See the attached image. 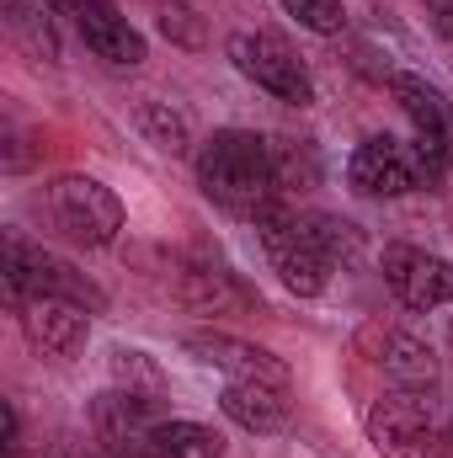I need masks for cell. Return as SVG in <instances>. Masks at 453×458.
Returning <instances> with one entry per match:
<instances>
[{
    "instance_id": "obj_19",
    "label": "cell",
    "mask_w": 453,
    "mask_h": 458,
    "mask_svg": "<svg viewBox=\"0 0 453 458\" xmlns=\"http://www.w3.org/2000/svg\"><path fill=\"white\" fill-rule=\"evenodd\" d=\"M133 123H139V133H144L155 149H166V155H187V149H192V123L176 113L171 102H160V97H139V102H133Z\"/></svg>"
},
{
    "instance_id": "obj_7",
    "label": "cell",
    "mask_w": 453,
    "mask_h": 458,
    "mask_svg": "<svg viewBox=\"0 0 453 458\" xmlns=\"http://www.w3.org/2000/svg\"><path fill=\"white\" fill-rule=\"evenodd\" d=\"M368 427V443L379 458H432L438 454V432H443V416L432 411L427 394L416 389H395V394H379L363 416Z\"/></svg>"
},
{
    "instance_id": "obj_25",
    "label": "cell",
    "mask_w": 453,
    "mask_h": 458,
    "mask_svg": "<svg viewBox=\"0 0 453 458\" xmlns=\"http://www.w3.org/2000/svg\"><path fill=\"white\" fill-rule=\"evenodd\" d=\"M427 21H432L438 38H449L453 43V0H427Z\"/></svg>"
},
{
    "instance_id": "obj_1",
    "label": "cell",
    "mask_w": 453,
    "mask_h": 458,
    "mask_svg": "<svg viewBox=\"0 0 453 458\" xmlns=\"http://www.w3.org/2000/svg\"><path fill=\"white\" fill-rule=\"evenodd\" d=\"M198 187L214 208H225L235 219L256 225L261 214H272L278 203H288L283 182H278V160H272V139L251 133V128H219L198 144L192 155Z\"/></svg>"
},
{
    "instance_id": "obj_27",
    "label": "cell",
    "mask_w": 453,
    "mask_h": 458,
    "mask_svg": "<svg viewBox=\"0 0 453 458\" xmlns=\"http://www.w3.org/2000/svg\"><path fill=\"white\" fill-rule=\"evenodd\" d=\"M54 458H117V454H107L102 443H59Z\"/></svg>"
},
{
    "instance_id": "obj_26",
    "label": "cell",
    "mask_w": 453,
    "mask_h": 458,
    "mask_svg": "<svg viewBox=\"0 0 453 458\" xmlns=\"http://www.w3.org/2000/svg\"><path fill=\"white\" fill-rule=\"evenodd\" d=\"M5 458H21V411H16V400H5Z\"/></svg>"
},
{
    "instance_id": "obj_6",
    "label": "cell",
    "mask_w": 453,
    "mask_h": 458,
    "mask_svg": "<svg viewBox=\"0 0 453 458\" xmlns=\"http://www.w3.org/2000/svg\"><path fill=\"white\" fill-rule=\"evenodd\" d=\"M384 91L395 97V107L411 117V144L422 149V165H427V187H443V176L453 171V102L422 75L411 70H395L384 75Z\"/></svg>"
},
{
    "instance_id": "obj_14",
    "label": "cell",
    "mask_w": 453,
    "mask_h": 458,
    "mask_svg": "<svg viewBox=\"0 0 453 458\" xmlns=\"http://www.w3.org/2000/svg\"><path fill=\"white\" fill-rule=\"evenodd\" d=\"M187 352L203 357L209 368H219L229 378H245V384H272V389H288V362L261 342H245V336H229V331H192Z\"/></svg>"
},
{
    "instance_id": "obj_8",
    "label": "cell",
    "mask_w": 453,
    "mask_h": 458,
    "mask_svg": "<svg viewBox=\"0 0 453 458\" xmlns=\"http://www.w3.org/2000/svg\"><path fill=\"white\" fill-rule=\"evenodd\" d=\"M357 357L368 362V368H379L395 389H416V394H432L438 389V378H443V362H438V352L422 342V336H411L406 326H389V320H363L357 326Z\"/></svg>"
},
{
    "instance_id": "obj_22",
    "label": "cell",
    "mask_w": 453,
    "mask_h": 458,
    "mask_svg": "<svg viewBox=\"0 0 453 458\" xmlns=\"http://www.w3.org/2000/svg\"><path fill=\"white\" fill-rule=\"evenodd\" d=\"M310 225L321 234V245L331 250V261H357L363 256V229L352 225V219H341V214H310Z\"/></svg>"
},
{
    "instance_id": "obj_13",
    "label": "cell",
    "mask_w": 453,
    "mask_h": 458,
    "mask_svg": "<svg viewBox=\"0 0 453 458\" xmlns=\"http://www.w3.org/2000/svg\"><path fill=\"white\" fill-rule=\"evenodd\" d=\"M64 11H70V21H75L81 43H86L102 64H113V70H139V64L150 59L144 32L117 11L113 0H70Z\"/></svg>"
},
{
    "instance_id": "obj_24",
    "label": "cell",
    "mask_w": 453,
    "mask_h": 458,
    "mask_svg": "<svg viewBox=\"0 0 453 458\" xmlns=\"http://www.w3.org/2000/svg\"><path fill=\"white\" fill-rule=\"evenodd\" d=\"M160 27H166V38H176V43H187V48L203 43V27L192 21L187 5H166V11H160Z\"/></svg>"
},
{
    "instance_id": "obj_4",
    "label": "cell",
    "mask_w": 453,
    "mask_h": 458,
    "mask_svg": "<svg viewBox=\"0 0 453 458\" xmlns=\"http://www.w3.org/2000/svg\"><path fill=\"white\" fill-rule=\"evenodd\" d=\"M251 229H256V240H261V250H267V261H272V272L283 277L288 293H299V299H321V293L331 288L337 261H331V250L321 245V234H315V225H310V214L278 203L272 214H261Z\"/></svg>"
},
{
    "instance_id": "obj_5",
    "label": "cell",
    "mask_w": 453,
    "mask_h": 458,
    "mask_svg": "<svg viewBox=\"0 0 453 458\" xmlns=\"http://www.w3.org/2000/svg\"><path fill=\"white\" fill-rule=\"evenodd\" d=\"M229 64L256 86L267 91L272 102H288V107H310L315 102V75L310 64L299 59V48L278 32H235L229 38Z\"/></svg>"
},
{
    "instance_id": "obj_21",
    "label": "cell",
    "mask_w": 453,
    "mask_h": 458,
    "mask_svg": "<svg viewBox=\"0 0 453 458\" xmlns=\"http://www.w3.org/2000/svg\"><path fill=\"white\" fill-rule=\"evenodd\" d=\"M107 368H113V384H123V389L166 394V373H160V362H155L150 352H139V346H117L113 357H107Z\"/></svg>"
},
{
    "instance_id": "obj_3",
    "label": "cell",
    "mask_w": 453,
    "mask_h": 458,
    "mask_svg": "<svg viewBox=\"0 0 453 458\" xmlns=\"http://www.w3.org/2000/svg\"><path fill=\"white\" fill-rule=\"evenodd\" d=\"M0 256H5V261H0V277H5V304H11V310L27 304V299H70V304H81V310H91V315L107 310V293H102L75 261L43 250V245L27 240L21 229H5V234H0Z\"/></svg>"
},
{
    "instance_id": "obj_10",
    "label": "cell",
    "mask_w": 453,
    "mask_h": 458,
    "mask_svg": "<svg viewBox=\"0 0 453 458\" xmlns=\"http://www.w3.org/2000/svg\"><path fill=\"white\" fill-rule=\"evenodd\" d=\"M346 182L357 198H406V192L427 187V165H422L416 144H406L395 133H368L346 160Z\"/></svg>"
},
{
    "instance_id": "obj_20",
    "label": "cell",
    "mask_w": 453,
    "mask_h": 458,
    "mask_svg": "<svg viewBox=\"0 0 453 458\" xmlns=\"http://www.w3.org/2000/svg\"><path fill=\"white\" fill-rule=\"evenodd\" d=\"M272 160H278V182L283 192H304L321 182V160H315V144L310 139H272Z\"/></svg>"
},
{
    "instance_id": "obj_29",
    "label": "cell",
    "mask_w": 453,
    "mask_h": 458,
    "mask_svg": "<svg viewBox=\"0 0 453 458\" xmlns=\"http://www.w3.org/2000/svg\"><path fill=\"white\" fill-rule=\"evenodd\" d=\"M48 5H59V11H64V5H70V0H48Z\"/></svg>"
},
{
    "instance_id": "obj_15",
    "label": "cell",
    "mask_w": 453,
    "mask_h": 458,
    "mask_svg": "<svg viewBox=\"0 0 453 458\" xmlns=\"http://www.w3.org/2000/svg\"><path fill=\"white\" fill-rule=\"evenodd\" d=\"M21 320V336L43 357H75L91 336V310L70 304V299H27L11 310Z\"/></svg>"
},
{
    "instance_id": "obj_16",
    "label": "cell",
    "mask_w": 453,
    "mask_h": 458,
    "mask_svg": "<svg viewBox=\"0 0 453 458\" xmlns=\"http://www.w3.org/2000/svg\"><path fill=\"white\" fill-rule=\"evenodd\" d=\"M219 411H225L240 432H256V437L283 432V427H288V416H294L288 389H272V384H245V378H229V384H225Z\"/></svg>"
},
{
    "instance_id": "obj_9",
    "label": "cell",
    "mask_w": 453,
    "mask_h": 458,
    "mask_svg": "<svg viewBox=\"0 0 453 458\" xmlns=\"http://www.w3.org/2000/svg\"><path fill=\"white\" fill-rule=\"evenodd\" d=\"M176 299L192 315H203V320H235V315H256L261 310V293L235 267L209 256V250H192V256L176 261Z\"/></svg>"
},
{
    "instance_id": "obj_17",
    "label": "cell",
    "mask_w": 453,
    "mask_h": 458,
    "mask_svg": "<svg viewBox=\"0 0 453 458\" xmlns=\"http://www.w3.org/2000/svg\"><path fill=\"white\" fill-rule=\"evenodd\" d=\"M5 38H11V48H16L27 64H43V70L59 64V27H54L48 5L5 0Z\"/></svg>"
},
{
    "instance_id": "obj_11",
    "label": "cell",
    "mask_w": 453,
    "mask_h": 458,
    "mask_svg": "<svg viewBox=\"0 0 453 458\" xmlns=\"http://www.w3.org/2000/svg\"><path fill=\"white\" fill-rule=\"evenodd\" d=\"M379 272H384V288H389L406 310H416V315L453 304V261L449 256H432V250H422V245L395 240V245H384Z\"/></svg>"
},
{
    "instance_id": "obj_30",
    "label": "cell",
    "mask_w": 453,
    "mask_h": 458,
    "mask_svg": "<svg viewBox=\"0 0 453 458\" xmlns=\"http://www.w3.org/2000/svg\"><path fill=\"white\" fill-rule=\"evenodd\" d=\"M449 342H453V326H449Z\"/></svg>"
},
{
    "instance_id": "obj_2",
    "label": "cell",
    "mask_w": 453,
    "mask_h": 458,
    "mask_svg": "<svg viewBox=\"0 0 453 458\" xmlns=\"http://www.w3.org/2000/svg\"><path fill=\"white\" fill-rule=\"evenodd\" d=\"M32 214H38V225L48 229V234H59V240H70V245H81V250H107L117 234H123V198H117L107 182H97V176H81V171H70V176H48L38 192H32Z\"/></svg>"
},
{
    "instance_id": "obj_23",
    "label": "cell",
    "mask_w": 453,
    "mask_h": 458,
    "mask_svg": "<svg viewBox=\"0 0 453 458\" xmlns=\"http://www.w3.org/2000/svg\"><path fill=\"white\" fill-rule=\"evenodd\" d=\"M299 27H310V32H321V38H337L341 27H346V0H278Z\"/></svg>"
},
{
    "instance_id": "obj_12",
    "label": "cell",
    "mask_w": 453,
    "mask_h": 458,
    "mask_svg": "<svg viewBox=\"0 0 453 458\" xmlns=\"http://www.w3.org/2000/svg\"><path fill=\"white\" fill-rule=\"evenodd\" d=\"M155 421H166L160 394L113 384V389H102V394L91 400V437L117 458H133V448L144 443V432H150Z\"/></svg>"
},
{
    "instance_id": "obj_28",
    "label": "cell",
    "mask_w": 453,
    "mask_h": 458,
    "mask_svg": "<svg viewBox=\"0 0 453 458\" xmlns=\"http://www.w3.org/2000/svg\"><path fill=\"white\" fill-rule=\"evenodd\" d=\"M432 458H453V416H443V432H438V454Z\"/></svg>"
},
{
    "instance_id": "obj_18",
    "label": "cell",
    "mask_w": 453,
    "mask_h": 458,
    "mask_svg": "<svg viewBox=\"0 0 453 458\" xmlns=\"http://www.w3.org/2000/svg\"><path fill=\"white\" fill-rule=\"evenodd\" d=\"M133 458H225V437L203 421H155L144 432V443L133 448Z\"/></svg>"
}]
</instances>
